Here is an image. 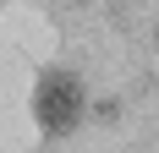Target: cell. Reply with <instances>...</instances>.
I'll return each mask as SVG.
<instances>
[{"mask_svg":"<svg viewBox=\"0 0 159 153\" xmlns=\"http://www.w3.org/2000/svg\"><path fill=\"white\" fill-rule=\"evenodd\" d=\"M82 104H88V93H82V82L71 71H44L33 82V120L44 126L49 137H66L82 120Z\"/></svg>","mask_w":159,"mask_h":153,"instance_id":"obj_1","label":"cell"}]
</instances>
